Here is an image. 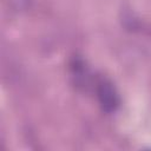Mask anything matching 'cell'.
<instances>
[{
	"label": "cell",
	"instance_id": "1",
	"mask_svg": "<svg viewBox=\"0 0 151 151\" xmlns=\"http://www.w3.org/2000/svg\"><path fill=\"white\" fill-rule=\"evenodd\" d=\"M96 94L101 110L106 113H113L120 105L119 94L113 84L106 78H99L96 81Z\"/></svg>",
	"mask_w": 151,
	"mask_h": 151
}]
</instances>
